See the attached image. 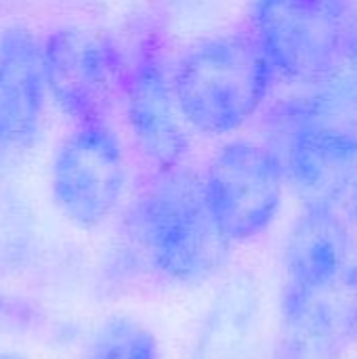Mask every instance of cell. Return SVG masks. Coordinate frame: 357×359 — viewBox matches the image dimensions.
<instances>
[{
    "label": "cell",
    "mask_w": 357,
    "mask_h": 359,
    "mask_svg": "<svg viewBox=\"0 0 357 359\" xmlns=\"http://www.w3.org/2000/svg\"><path fill=\"white\" fill-rule=\"evenodd\" d=\"M356 343V231L332 206H305L284 242L274 359H343Z\"/></svg>",
    "instance_id": "1"
},
{
    "label": "cell",
    "mask_w": 357,
    "mask_h": 359,
    "mask_svg": "<svg viewBox=\"0 0 357 359\" xmlns=\"http://www.w3.org/2000/svg\"><path fill=\"white\" fill-rule=\"evenodd\" d=\"M231 242L219 229L191 170H158L130 202L122 221V257L133 269L177 286H198L219 276Z\"/></svg>",
    "instance_id": "2"
},
{
    "label": "cell",
    "mask_w": 357,
    "mask_h": 359,
    "mask_svg": "<svg viewBox=\"0 0 357 359\" xmlns=\"http://www.w3.org/2000/svg\"><path fill=\"white\" fill-rule=\"evenodd\" d=\"M274 74L257 36L221 34L189 48L170 80L183 120L202 135L221 137L255 118Z\"/></svg>",
    "instance_id": "3"
},
{
    "label": "cell",
    "mask_w": 357,
    "mask_h": 359,
    "mask_svg": "<svg viewBox=\"0 0 357 359\" xmlns=\"http://www.w3.org/2000/svg\"><path fill=\"white\" fill-rule=\"evenodd\" d=\"M255 36L276 74L328 84L357 42L353 0H257Z\"/></svg>",
    "instance_id": "4"
},
{
    "label": "cell",
    "mask_w": 357,
    "mask_h": 359,
    "mask_svg": "<svg viewBox=\"0 0 357 359\" xmlns=\"http://www.w3.org/2000/svg\"><path fill=\"white\" fill-rule=\"evenodd\" d=\"M284 175L305 206H337L357 183V122L324 97L282 116Z\"/></svg>",
    "instance_id": "5"
},
{
    "label": "cell",
    "mask_w": 357,
    "mask_h": 359,
    "mask_svg": "<svg viewBox=\"0 0 357 359\" xmlns=\"http://www.w3.org/2000/svg\"><path fill=\"white\" fill-rule=\"evenodd\" d=\"M202 181L208 208L229 242L263 236L280 215L286 175L267 145L246 139L223 145Z\"/></svg>",
    "instance_id": "6"
},
{
    "label": "cell",
    "mask_w": 357,
    "mask_h": 359,
    "mask_svg": "<svg viewBox=\"0 0 357 359\" xmlns=\"http://www.w3.org/2000/svg\"><path fill=\"white\" fill-rule=\"evenodd\" d=\"M126 189V158L105 120L76 124L59 143L50 166V196L57 210L76 227L103 225Z\"/></svg>",
    "instance_id": "7"
},
{
    "label": "cell",
    "mask_w": 357,
    "mask_h": 359,
    "mask_svg": "<svg viewBox=\"0 0 357 359\" xmlns=\"http://www.w3.org/2000/svg\"><path fill=\"white\" fill-rule=\"evenodd\" d=\"M42 61L48 97L76 124L103 120L126 74L107 40L76 25L57 27L42 40Z\"/></svg>",
    "instance_id": "8"
},
{
    "label": "cell",
    "mask_w": 357,
    "mask_h": 359,
    "mask_svg": "<svg viewBox=\"0 0 357 359\" xmlns=\"http://www.w3.org/2000/svg\"><path fill=\"white\" fill-rule=\"evenodd\" d=\"M46 95L42 40L27 27H6L0 34V168L36 145Z\"/></svg>",
    "instance_id": "9"
},
{
    "label": "cell",
    "mask_w": 357,
    "mask_h": 359,
    "mask_svg": "<svg viewBox=\"0 0 357 359\" xmlns=\"http://www.w3.org/2000/svg\"><path fill=\"white\" fill-rule=\"evenodd\" d=\"M126 120L141 154L158 168H179L189 147L183 116L156 50H141L124 80Z\"/></svg>",
    "instance_id": "10"
},
{
    "label": "cell",
    "mask_w": 357,
    "mask_h": 359,
    "mask_svg": "<svg viewBox=\"0 0 357 359\" xmlns=\"http://www.w3.org/2000/svg\"><path fill=\"white\" fill-rule=\"evenodd\" d=\"M261 286L250 271H238L215 294L187 359H261Z\"/></svg>",
    "instance_id": "11"
},
{
    "label": "cell",
    "mask_w": 357,
    "mask_h": 359,
    "mask_svg": "<svg viewBox=\"0 0 357 359\" xmlns=\"http://www.w3.org/2000/svg\"><path fill=\"white\" fill-rule=\"evenodd\" d=\"M38 233L32 208L13 191H0V280L19 276L36 261Z\"/></svg>",
    "instance_id": "12"
},
{
    "label": "cell",
    "mask_w": 357,
    "mask_h": 359,
    "mask_svg": "<svg viewBox=\"0 0 357 359\" xmlns=\"http://www.w3.org/2000/svg\"><path fill=\"white\" fill-rule=\"evenodd\" d=\"M86 359H160V347L143 322L114 316L97 328Z\"/></svg>",
    "instance_id": "13"
},
{
    "label": "cell",
    "mask_w": 357,
    "mask_h": 359,
    "mask_svg": "<svg viewBox=\"0 0 357 359\" xmlns=\"http://www.w3.org/2000/svg\"><path fill=\"white\" fill-rule=\"evenodd\" d=\"M38 309L32 301L0 292V332L4 334H27L36 330Z\"/></svg>",
    "instance_id": "14"
},
{
    "label": "cell",
    "mask_w": 357,
    "mask_h": 359,
    "mask_svg": "<svg viewBox=\"0 0 357 359\" xmlns=\"http://www.w3.org/2000/svg\"><path fill=\"white\" fill-rule=\"evenodd\" d=\"M345 200H347V223L351 225V229L356 231L357 236V183Z\"/></svg>",
    "instance_id": "15"
},
{
    "label": "cell",
    "mask_w": 357,
    "mask_h": 359,
    "mask_svg": "<svg viewBox=\"0 0 357 359\" xmlns=\"http://www.w3.org/2000/svg\"><path fill=\"white\" fill-rule=\"evenodd\" d=\"M0 359H27L17 351H0Z\"/></svg>",
    "instance_id": "16"
}]
</instances>
